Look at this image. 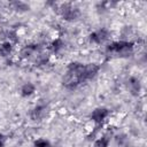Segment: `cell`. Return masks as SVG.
<instances>
[{
	"mask_svg": "<svg viewBox=\"0 0 147 147\" xmlns=\"http://www.w3.org/2000/svg\"><path fill=\"white\" fill-rule=\"evenodd\" d=\"M100 70L95 63H82L78 61L70 62L62 78V84L68 90H75L80 84L93 79Z\"/></svg>",
	"mask_w": 147,
	"mask_h": 147,
	"instance_id": "cell-1",
	"label": "cell"
},
{
	"mask_svg": "<svg viewBox=\"0 0 147 147\" xmlns=\"http://www.w3.org/2000/svg\"><path fill=\"white\" fill-rule=\"evenodd\" d=\"M133 48H134V42L129 40H117L108 44L106 47V52L108 54H113L116 56L126 57L133 53Z\"/></svg>",
	"mask_w": 147,
	"mask_h": 147,
	"instance_id": "cell-2",
	"label": "cell"
},
{
	"mask_svg": "<svg viewBox=\"0 0 147 147\" xmlns=\"http://www.w3.org/2000/svg\"><path fill=\"white\" fill-rule=\"evenodd\" d=\"M60 14L64 21L72 22L76 21L80 16V10L78 7L74 6L72 3H62L60 6Z\"/></svg>",
	"mask_w": 147,
	"mask_h": 147,
	"instance_id": "cell-3",
	"label": "cell"
},
{
	"mask_svg": "<svg viewBox=\"0 0 147 147\" xmlns=\"http://www.w3.org/2000/svg\"><path fill=\"white\" fill-rule=\"evenodd\" d=\"M109 37H110V31L106 28H100L88 34V40L92 44L100 45V44L106 42L109 39Z\"/></svg>",
	"mask_w": 147,
	"mask_h": 147,
	"instance_id": "cell-4",
	"label": "cell"
},
{
	"mask_svg": "<svg viewBox=\"0 0 147 147\" xmlns=\"http://www.w3.org/2000/svg\"><path fill=\"white\" fill-rule=\"evenodd\" d=\"M109 114H110V111H109L108 108H106V107H98V108H95L91 113L90 118L92 119V122H94L95 124L100 125V124H102L106 121V118L109 116Z\"/></svg>",
	"mask_w": 147,
	"mask_h": 147,
	"instance_id": "cell-5",
	"label": "cell"
},
{
	"mask_svg": "<svg viewBox=\"0 0 147 147\" xmlns=\"http://www.w3.org/2000/svg\"><path fill=\"white\" fill-rule=\"evenodd\" d=\"M48 111V107L46 105H42V103H39V105H36L31 111H30V117L32 121H40L42 119L46 114Z\"/></svg>",
	"mask_w": 147,
	"mask_h": 147,
	"instance_id": "cell-6",
	"label": "cell"
},
{
	"mask_svg": "<svg viewBox=\"0 0 147 147\" xmlns=\"http://www.w3.org/2000/svg\"><path fill=\"white\" fill-rule=\"evenodd\" d=\"M40 53V46L38 44H29V45H25L22 49H21V55L22 57H30L34 54H39Z\"/></svg>",
	"mask_w": 147,
	"mask_h": 147,
	"instance_id": "cell-7",
	"label": "cell"
},
{
	"mask_svg": "<svg viewBox=\"0 0 147 147\" xmlns=\"http://www.w3.org/2000/svg\"><path fill=\"white\" fill-rule=\"evenodd\" d=\"M127 87H129V91L132 95L137 96L140 91H141V83H140V79L138 77H130L129 80H127Z\"/></svg>",
	"mask_w": 147,
	"mask_h": 147,
	"instance_id": "cell-8",
	"label": "cell"
},
{
	"mask_svg": "<svg viewBox=\"0 0 147 147\" xmlns=\"http://www.w3.org/2000/svg\"><path fill=\"white\" fill-rule=\"evenodd\" d=\"M9 5L17 13H25V11H29L30 10V5L28 2H25V1L16 0V1H11Z\"/></svg>",
	"mask_w": 147,
	"mask_h": 147,
	"instance_id": "cell-9",
	"label": "cell"
},
{
	"mask_svg": "<svg viewBox=\"0 0 147 147\" xmlns=\"http://www.w3.org/2000/svg\"><path fill=\"white\" fill-rule=\"evenodd\" d=\"M34 92H36V85L33 83H30V82L23 84L22 87H21V90H20V93H21V96L22 98H29Z\"/></svg>",
	"mask_w": 147,
	"mask_h": 147,
	"instance_id": "cell-10",
	"label": "cell"
},
{
	"mask_svg": "<svg viewBox=\"0 0 147 147\" xmlns=\"http://www.w3.org/2000/svg\"><path fill=\"white\" fill-rule=\"evenodd\" d=\"M110 140H111L110 134H108V133L102 134L101 137H99V138H98V139L94 141L93 147H109Z\"/></svg>",
	"mask_w": 147,
	"mask_h": 147,
	"instance_id": "cell-11",
	"label": "cell"
},
{
	"mask_svg": "<svg viewBox=\"0 0 147 147\" xmlns=\"http://www.w3.org/2000/svg\"><path fill=\"white\" fill-rule=\"evenodd\" d=\"M49 48H51V51H52L53 54H59L64 48V41L62 39H60V38H56V39H54L51 42Z\"/></svg>",
	"mask_w": 147,
	"mask_h": 147,
	"instance_id": "cell-12",
	"label": "cell"
},
{
	"mask_svg": "<svg viewBox=\"0 0 147 147\" xmlns=\"http://www.w3.org/2000/svg\"><path fill=\"white\" fill-rule=\"evenodd\" d=\"M13 45H14V44L10 42V41H8V40L1 42V45H0V55L3 56V57L10 55L11 52H13V48H14Z\"/></svg>",
	"mask_w": 147,
	"mask_h": 147,
	"instance_id": "cell-13",
	"label": "cell"
},
{
	"mask_svg": "<svg viewBox=\"0 0 147 147\" xmlns=\"http://www.w3.org/2000/svg\"><path fill=\"white\" fill-rule=\"evenodd\" d=\"M33 146L34 147H53L52 144H51V141L47 140V139H45V138H39V139L34 140Z\"/></svg>",
	"mask_w": 147,
	"mask_h": 147,
	"instance_id": "cell-14",
	"label": "cell"
},
{
	"mask_svg": "<svg viewBox=\"0 0 147 147\" xmlns=\"http://www.w3.org/2000/svg\"><path fill=\"white\" fill-rule=\"evenodd\" d=\"M5 146V138L2 134H0V147H3Z\"/></svg>",
	"mask_w": 147,
	"mask_h": 147,
	"instance_id": "cell-15",
	"label": "cell"
}]
</instances>
